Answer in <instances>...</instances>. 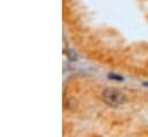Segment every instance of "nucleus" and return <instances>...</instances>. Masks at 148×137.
<instances>
[{
	"label": "nucleus",
	"mask_w": 148,
	"mask_h": 137,
	"mask_svg": "<svg viewBox=\"0 0 148 137\" xmlns=\"http://www.w3.org/2000/svg\"><path fill=\"white\" fill-rule=\"evenodd\" d=\"M101 98L108 106L111 107H119L126 102L125 93L116 88H106L101 93Z\"/></svg>",
	"instance_id": "f257e3e1"
}]
</instances>
